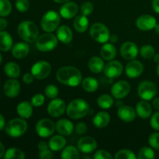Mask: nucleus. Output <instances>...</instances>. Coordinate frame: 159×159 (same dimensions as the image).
I'll return each mask as SVG.
<instances>
[{"mask_svg": "<svg viewBox=\"0 0 159 159\" xmlns=\"http://www.w3.org/2000/svg\"><path fill=\"white\" fill-rule=\"evenodd\" d=\"M73 26L79 33H84L89 27V20L86 16L79 15L75 18Z\"/></svg>", "mask_w": 159, "mask_h": 159, "instance_id": "31", "label": "nucleus"}, {"mask_svg": "<svg viewBox=\"0 0 159 159\" xmlns=\"http://www.w3.org/2000/svg\"><path fill=\"white\" fill-rule=\"evenodd\" d=\"M138 96L143 100L149 101L155 98L158 93V89L154 82L144 81L141 82L138 89Z\"/></svg>", "mask_w": 159, "mask_h": 159, "instance_id": "8", "label": "nucleus"}, {"mask_svg": "<svg viewBox=\"0 0 159 159\" xmlns=\"http://www.w3.org/2000/svg\"><path fill=\"white\" fill-rule=\"evenodd\" d=\"M89 34L92 38L99 43H105L110 40V30L107 26L101 23H96L92 25Z\"/></svg>", "mask_w": 159, "mask_h": 159, "instance_id": "7", "label": "nucleus"}, {"mask_svg": "<svg viewBox=\"0 0 159 159\" xmlns=\"http://www.w3.org/2000/svg\"><path fill=\"white\" fill-rule=\"evenodd\" d=\"M77 147L82 153L89 154L96 150L97 148V142L92 137H83L79 140Z\"/></svg>", "mask_w": 159, "mask_h": 159, "instance_id": "16", "label": "nucleus"}, {"mask_svg": "<svg viewBox=\"0 0 159 159\" xmlns=\"http://www.w3.org/2000/svg\"><path fill=\"white\" fill-rule=\"evenodd\" d=\"M80 155L79 148L73 145H68L64 148L61 154V158L64 159H78Z\"/></svg>", "mask_w": 159, "mask_h": 159, "instance_id": "33", "label": "nucleus"}, {"mask_svg": "<svg viewBox=\"0 0 159 159\" xmlns=\"http://www.w3.org/2000/svg\"><path fill=\"white\" fill-rule=\"evenodd\" d=\"M130 85L127 82L124 80L115 82L111 88L112 96L116 99H122L130 93Z\"/></svg>", "mask_w": 159, "mask_h": 159, "instance_id": "11", "label": "nucleus"}, {"mask_svg": "<svg viewBox=\"0 0 159 159\" xmlns=\"http://www.w3.org/2000/svg\"><path fill=\"white\" fill-rule=\"evenodd\" d=\"M148 142L151 147L155 150H159V133L155 132V133L152 134L149 136Z\"/></svg>", "mask_w": 159, "mask_h": 159, "instance_id": "42", "label": "nucleus"}, {"mask_svg": "<svg viewBox=\"0 0 159 159\" xmlns=\"http://www.w3.org/2000/svg\"><path fill=\"white\" fill-rule=\"evenodd\" d=\"M154 61L156 62V63H159V54H155L153 57Z\"/></svg>", "mask_w": 159, "mask_h": 159, "instance_id": "59", "label": "nucleus"}, {"mask_svg": "<svg viewBox=\"0 0 159 159\" xmlns=\"http://www.w3.org/2000/svg\"><path fill=\"white\" fill-rule=\"evenodd\" d=\"M94 7H93V3L90 2H85L84 3H82V5L81 6L80 11L82 12V15L84 16H89L93 12Z\"/></svg>", "mask_w": 159, "mask_h": 159, "instance_id": "44", "label": "nucleus"}, {"mask_svg": "<svg viewBox=\"0 0 159 159\" xmlns=\"http://www.w3.org/2000/svg\"><path fill=\"white\" fill-rule=\"evenodd\" d=\"M75 131L78 134H84L87 131V125L83 122H80L75 126Z\"/></svg>", "mask_w": 159, "mask_h": 159, "instance_id": "49", "label": "nucleus"}, {"mask_svg": "<svg viewBox=\"0 0 159 159\" xmlns=\"http://www.w3.org/2000/svg\"><path fill=\"white\" fill-rule=\"evenodd\" d=\"M20 83L15 79H11L6 81L3 86V92L9 98H15L20 94Z\"/></svg>", "mask_w": 159, "mask_h": 159, "instance_id": "18", "label": "nucleus"}, {"mask_svg": "<svg viewBox=\"0 0 159 159\" xmlns=\"http://www.w3.org/2000/svg\"><path fill=\"white\" fill-rule=\"evenodd\" d=\"M110 122V116L105 111H101L96 113L93 117V124L97 128H103L107 127Z\"/></svg>", "mask_w": 159, "mask_h": 159, "instance_id": "26", "label": "nucleus"}, {"mask_svg": "<svg viewBox=\"0 0 159 159\" xmlns=\"http://www.w3.org/2000/svg\"><path fill=\"white\" fill-rule=\"evenodd\" d=\"M144 71V66L141 61L138 60H131L127 63L125 68V73L130 79H135L141 75Z\"/></svg>", "mask_w": 159, "mask_h": 159, "instance_id": "17", "label": "nucleus"}, {"mask_svg": "<svg viewBox=\"0 0 159 159\" xmlns=\"http://www.w3.org/2000/svg\"><path fill=\"white\" fill-rule=\"evenodd\" d=\"M32 103L27 101H23L20 102L16 107V111L19 116L23 119H28L33 114Z\"/></svg>", "mask_w": 159, "mask_h": 159, "instance_id": "25", "label": "nucleus"}, {"mask_svg": "<svg viewBox=\"0 0 159 159\" xmlns=\"http://www.w3.org/2000/svg\"><path fill=\"white\" fill-rule=\"evenodd\" d=\"M49 148L53 152H59L62 150L66 145V140L64 138L63 135H54L50 139Z\"/></svg>", "mask_w": 159, "mask_h": 159, "instance_id": "28", "label": "nucleus"}, {"mask_svg": "<svg viewBox=\"0 0 159 159\" xmlns=\"http://www.w3.org/2000/svg\"><path fill=\"white\" fill-rule=\"evenodd\" d=\"M4 72L11 79H16L20 75V68L15 62H9L4 67Z\"/></svg>", "mask_w": 159, "mask_h": 159, "instance_id": "32", "label": "nucleus"}, {"mask_svg": "<svg viewBox=\"0 0 159 159\" xmlns=\"http://www.w3.org/2000/svg\"><path fill=\"white\" fill-rule=\"evenodd\" d=\"M13 41L10 34L4 30L0 31V51H6L12 49Z\"/></svg>", "mask_w": 159, "mask_h": 159, "instance_id": "29", "label": "nucleus"}, {"mask_svg": "<svg viewBox=\"0 0 159 159\" xmlns=\"http://www.w3.org/2000/svg\"><path fill=\"white\" fill-rule=\"evenodd\" d=\"M35 79L32 73H26L23 76V82L26 84H30L34 82V79Z\"/></svg>", "mask_w": 159, "mask_h": 159, "instance_id": "50", "label": "nucleus"}, {"mask_svg": "<svg viewBox=\"0 0 159 159\" xmlns=\"http://www.w3.org/2000/svg\"><path fill=\"white\" fill-rule=\"evenodd\" d=\"M151 126L155 130H159V111L154 113L151 118Z\"/></svg>", "mask_w": 159, "mask_h": 159, "instance_id": "47", "label": "nucleus"}, {"mask_svg": "<svg viewBox=\"0 0 159 159\" xmlns=\"http://www.w3.org/2000/svg\"><path fill=\"white\" fill-rule=\"evenodd\" d=\"M29 45L24 42H19L12 48V54L15 58L23 59L29 54Z\"/></svg>", "mask_w": 159, "mask_h": 159, "instance_id": "23", "label": "nucleus"}, {"mask_svg": "<svg viewBox=\"0 0 159 159\" xmlns=\"http://www.w3.org/2000/svg\"><path fill=\"white\" fill-rule=\"evenodd\" d=\"M114 104L113 97L108 94H102L97 99V105L102 109H109Z\"/></svg>", "mask_w": 159, "mask_h": 159, "instance_id": "35", "label": "nucleus"}, {"mask_svg": "<svg viewBox=\"0 0 159 159\" xmlns=\"http://www.w3.org/2000/svg\"><path fill=\"white\" fill-rule=\"evenodd\" d=\"M152 9L156 13L159 14V0H152Z\"/></svg>", "mask_w": 159, "mask_h": 159, "instance_id": "53", "label": "nucleus"}, {"mask_svg": "<svg viewBox=\"0 0 159 159\" xmlns=\"http://www.w3.org/2000/svg\"><path fill=\"white\" fill-rule=\"evenodd\" d=\"M115 159H134L136 158V155H134L132 151L128 149H122L115 154Z\"/></svg>", "mask_w": 159, "mask_h": 159, "instance_id": "40", "label": "nucleus"}, {"mask_svg": "<svg viewBox=\"0 0 159 159\" xmlns=\"http://www.w3.org/2000/svg\"><path fill=\"white\" fill-rule=\"evenodd\" d=\"M55 127L57 133L63 136H68V135L71 134L74 130V125H73L72 122L67 119L59 120L56 123Z\"/></svg>", "mask_w": 159, "mask_h": 159, "instance_id": "21", "label": "nucleus"}, {"mask_svg": "<svg viewBox=\"0 0 159 159\" xmlns=\"http://www.w3.org/2000/svg\"><path fill=\"white\" fill-rule=\"evenodd\" d=\"M4 158L5 159H23L25 158V154L23 151L17 148H11L6 151L4 155Z\"/></svg>", "mask_w": 159, "mask_h": 159, "instance_id": "36", "label": "nucleus"}, {"mask_svg": "<svg viewBox=\"0 0 159 159\" xmlns=\"http://www.w3.org/2000/svg\"><path fill=\"white\" fill-rule=\"evenodd\" d=\"M17 32L22 40L27 43L36 42L39 37V30L33 21L25 20L19 24Z\"/></svg>", "mask_w": 159, "mask_h": 159, "instance_id": "2", "label": "nucleus"}, {"mask_svg": "<svg viewBox=\"0 0 159 159\" xmlns=\"http://www.w3.org/2000/svg\"><path fill=\"white\" fill-rule=\"evenodd\" d=\"M37 147H38V149L39 151H43V150H46V149H49V144H48V143H46L45 141H40V142L38 143V145H37Z\"/></svg>", "mask_w": 159, "mask_h": 159, "instance_id": "51", "label": "nucleus"}, {"mask_svg": "<svg viewBox=\"0 0 159 159\" xmlns=\"http://www.w3.org/2000/svg\"><path fill=\"white\" fill-rule=\"evenodd\" d=\"M8 26L7 20L4 19L3 17H0V31L4 30Z\"/></svg>", "mask_w": 159, "mask_h": 159, "instance_id": "52", "label": "nucleus"}, {"mask_svg": "<svg viewBox=\"0 0 159 159\" xmlns=\"http://www.w3.org/2000/svg\"><path fill=\"white\" fill-rule=\"evenodd\" d=\"M60 21V15L57 12L50 10L43 16L40 21V26L45 32L51 33L58 28Z\"/></svg>", "mask_w": 159, "mask_h": 159, "instance_id": "5", "label": "nucleus"}, {"mask_svg": "<svg viewBox=\"0 0 159 159\" xmlns=\"http://www.w3.org/2000/svg\"><path fill=\"white\" fill-rule=\"evenodd\" d=\"M57 37L51 33L43 34L39 36L36 40V47L42 52H48L54 50L57 45Z\"/></svg>", "mask_w": 159, "mask_h": 159, "instance_id": "6", "label": "nucleus"}, {"mask_svg": "<svg viewBox=\"0 0 159 159\" xmlns=\"http://www.w3.org/2000/svg\"><path fill=\"white\" fill-rule=\"evenodd\" d=\"M83 158H91V157H89V156H84Z\"/></svg>", "mask_w": 159, "mask_h": 159, "instance_id": "64", "label": "nucleus"}, {"mask_svg": "<svg viewBox=\"0 0 159 159\" xmlns=\"http://www.w3.org/2000/svg\"><path fill=\"white\" fill-rule=\"evenodd\" d=\"M117 40H118V37H116L115 34H112V35H110V40H110L111 43H116V42L117 41Z\"/></svg>", "mask_w": 159, "mask_h": 159, "instance_id": "57", "label": "nucleus"}, {"mask_svg": "<svg viewBox=\"0 0 159 159\" xmlns=\"http://www.w3.org/2000/svg\"><path fill=\"white\" fill-rule=\"evenodd\" d=\"M56 76L59 82L70 87L78 86L82 80L80 71L72 66H65L59 68Z\"/></svg>", "mask_w": 159, "mask_h": 159, "instance_id": "1", "label": "nucleus"}, {"mask_svg": "<svg viewBox=\"0 0 159 159\" xmlns=\"http://www.w3.org/2000/svg\"><path fill=\"white\" fill-rule=\"evenodd\" d=\"M55 124L51 120L43 118L40 120L36 124L35 130L37 134L43 138H49L52 136L55 130Z\"/></svg>", "mask_w": 159, "mask_h": 159, "instance_id": "9", "label": "nucleus"}, {"mask_svg": "<svg viewBox=\"0 0 159 159\" xmlns=\"http://www.w3.org/2000/svg\"><path fill=\"white\" fill-rule=\"evenodd\" d=\"M2 54H0V65L2 64Z\"/></svg>", "mask_w": 159, "mask_h": 159, "instance_id": "63", "label": "nucleus"}, {"mask_svg": "<svg viewBox=\"0 0 159 159\" xmlns=\"http://www.w3.org/2000/svg\"><path fill=\"white\" fill-rule=\"evenodd\" d=\"M152 107L155 109L156 110L159 111V97L155 98L152 101Z\"/></svg>", "mask_w": 159, "mask_h": 159, "instance_id": "55", "label": "nucleus"}, {"mask_svg": "<svg viewBox=\"0 0 159 159\" xmlns=\"http://www.w3.org/2000/svg\"><path fill=\"white\" fill-rule=\"evenodd\" d=\"M82 88L87 93H94L99 88L97 79L93 77H87L82 82Z\"/></svg>", "mask_w": 159, "mask_h": 159, "instance_id": "34", "label": "nucleus"}, {"mask_svg": "<svg viewBox=\"0 0 159 159\" xmlns=\"http://www.w3.org/2000/svg\"><path fill=\"white\" fill-rule=\"evenodd\" d=\"M88 65L90 71L92 72L95 73V74L102 72L104 70V68H105L103 60L102 58H100V57H97V56L92 57L89 59V61Z\"/></svg>", "mask_w": 159, "mask_h": 159, "instance_id": "30", "label": "nucleus"}, {"mask_svg": "<svg viewBox=\"0 0 159 159\" xmlns=\"http://www.w3.org/2000/svg\"><path fill=\"white\" fill-rule=\"evenodd\" d=\"M155 33L159 35V23H157V24L155 25Z\"/></svg>", "mask_w": 159, "mask_h": 159, "instance_id": "61", "label": "nucleus"}, {"mask_svg": "<svg viewBox=\"0 0 159 159\" xmlns=\"http://www.w3.org/2000/svg\"><path fill=\"white\" fill-rule=\"evenodd\" d=\"M94 159H112L113 156L111 154L109 153L108 152L105 150H99L95 153L94 156H93Z\"/></svg>", "mask_w": 159, "mask_h": 159, "instance_id": "46", "label": "nucleus"}, {"mask_svg": "<svg viewBox=\"0 0 159 159\" xmlns=\"http://www.w3.org/2000/svg\"><path fill=\"white\" fill-rule=\"evenodd\" d=\"M136 110L130 106H122L118 108L117 116L122 121L130 123L134 120L136 117Z\"/></svg>", "mask_w": 159, "mask_h": 159, "instance_id": "19", "label": "nucleus"}, {"mask_svg": "<svg viewBox=\"0 0 159 159\" xmlns=\"http://www.w3.org/2000/svg\"><path fill=\"white\" fill-rule=\"evenodd\" d=\"M155 158L153 149L149 147H144L139 151L138 158L139 159H153Z\"/></svg>", "mask_w": 159, "mask_h": 159, "instance_id": "39", "label": "nucleus"}, {"mask_svg": "<svg viewBox=\"0 0 159 159\" xmlns=\"http://www.w3.org/2000/svg\"><path fill=\"white\" fill-rule=\"evenodd\" d=\"M140 54L144 59L153 58L154 55L155 54V50L152 45H144L140 49Z\"/></svg>", "mask_w": 159, "mask_h": 159, "instance_id": "37", "label": "nucleus"}, {"mask_svg": "<svg viewBox=\"0 0 159 159\" xmlns=\"http://www.w3.org/2000/svg\"><path fill=\"white\" fill-rule=\"evenodd\" d=\"M89 105L86 101L82 99H76L71 101L66 108L67 115L70 118L79 120L88 114Z\"/></svg>", "mask_w": 159, "mask_h": 159, "instance_id": "3", "label": "nucleus"}, {"mask_svg": "<svg viewBox=\"0 0 159 159\" xmlns=\"http://www.w3.org/2000/svg\"><path fill=\"white\" fill-rule=\"evenodd\" d=\"M51 65L49 62L40 61L34 64L31 68V73L38 80L44 79L51 74Z\"/></svg>", "mask_w": 159, "mask_h": 159, "instance_id": "10", "label": "nucleus"}, {"mask_svg": "<svg viewBox=\"0 0 159 159\" xmlns=\"http://www.w3.org/2000/svg\"><path fill=\"white\" fill-rule=\"evenodd\" d=\"M66 104L65 101L61 99H53L52 101L49 102L48 106V113L52 117H59L66 110Z\"/></svg>", "mask_w": 159, "mask_h": 159, "instance_id": "12", "label": "nucleus"}, {"mask_svg": "<svg viewBox=\"0 0 159 159\" xmlns=\"http://www.w3.org/2000/svg\"><path fill=\"white\" fill-rule=\"evenodd\" d=\"M54 2H55L57 3H65V2H69L70 0H53Z\"/></svg>", "mask_w": 159, "mask_h": 159, "instance_id": "60", "label": "nucleus"}, {"mask_svg": "<svg viewBox=\"0 0 159 159\" xmlns=\"http://www.w3.org/2000/svg\"><path fill=\"white\" fill-rule=\"evenodd\" d=\"M6 120H5L4 116L0 113V131L5 129L6 127Z\"/></svg>", "mask_w": 159, "mask_h": 159, "instance_id": "54", "label": "nucleus"}, {"mask_svg": "<svg viewBox=\"0 0 159 159\" xmlns=\"http://www.w3.org/2000/svg\"><path fill=\"white\" fill-rule=\"evenodd\" d=\"M156 24V19L153 16L148 14L140 16L136 21V26H138V29L143 31H148L155 29Z\"/></svg>", "mask_w": 159, "mask_h": 159, "instance_id": "14", "label": "nucleus"}, {"mask_svg": "<svg viewBox=\"0 0 159 159\" xmlns=\"http://www.w3.org/2000/svg\"><path fill=\"white\" fill-rule=\"evenodd\" d=\"M12 11V4L9 0H0V16H7Z\"/></svg>", "mask_w": 159, "mask_h": 159, "instance_id": "38", "label": "nucleus"}, {"mask_svg": "<svg viewBox=\"0 0 159 159\" xmlns=\"http://www.w3.org/2000/svg\"><path fill=\"white\" fill-rule=\"evenodd\" d=\"M39 157L41 159H51L54 158V154L51 152V150L46 149V150L40 151Z\"/></svg>", "mask_w": 159, "mask_h": 159, "instance_id": "48", "label": "nucleus"}, {"mask_svg": "<svg viewBox=\"0 0 159 159\" xmlns=\"http://www.w3.org/2000/svg\"><path fill=\"white\" fill-rule=\"evenodd\" d=\"M137 115L141 119H148L152 116V108L150 103L147 102L146 100H141L137 103L136 108Z\"/></svg>", "mask_w": 159, "mask_h": 159, "instance_id": "22", "label": "nucleus"}, {"mask_svg": "<svg viewBox=\"0 0 159 159\" xmlns=\"http://www.w3.org/2000/svg\"><path fill=\"white\" fill-rule=\"evenodd\" d=\"M123 70L124 67L119 61H110V62L105 65L103 71L107 78L115 79L121 75Z\"/></svg>", "mask_w": 159, "mask_h": 159, "instance_id": "13", "label": "nucleus"}, {"mask_svg": "<svg viewBox=\"0 0 159 159\" xmlns=\"http://www.w3.org/2000/svg\"><path fill=\"white\" fill-rule=\"evenodd\" d=\"M122 106H124L123 102H121L120 99H117V101H116V107H117V108H120V107H121Z\"/></svg>", "mask_w": 159, "mask_h": 159, "instance_id": "58", "label": "nucleus"}, {"mask_svg": "<svg viewBox=\"0 0 159 159\" xmlns=\"http://www.w3.org/2000/svg\"><path fill=\"white\" fill-rule=\"evenodd\" d=\"M157 73H158V75L159 76V63L158 64V66H157Z\"/></svg>", "mask_w": 159, "mask_h": 159, "instance_id": "62", "label": "nucleus"}, {"mask_svg": "<svg viewBox=\"0 0 159 159\" xmlns=\"http://www.w3.org/2000/svg\"><path fill=\"white\" fill-rule=\"evenodd\" d=\"M79 11V6L75 2H68L61 6L60 9V15L66 20H70L75 16Z\"/></svg>", "mask_w": 159, "mask_h": 159, "instance_id": "20", "label": "nucleus"}, {"mask_svg": "<svg viewBox=\"0 0 159 159\" xmlns=\"http://www.w3.org/2000/svg\"><path fill=\"white\" fill-rule=\"evenodd\" d=\"M44 93H45V96H46L48 99H53L57 97L59 91L57 86L51 84V85H48V86L45 88Z\"/></svg>", "mask_w": 159, "mask_h": 159, "instance_id": "41", "label": "nucleus"}, {"mask_svg": "<svg viewBox=\"0 0 159 159\" xmlns=\"http://www.w3.org/2000/svg\"><path fill=\"white\" fill-rule=\"evenodd\" d=\"M27 127V123L23 118H14L7 123L5 130L9 137L16 138L23 136L26 133Z\"/></svg>", "mask_w": 159, "mask_h": 159, "instance_id": "4", "label": "nucleus"}, {"mask_svg": "<svg viewBox=\"0 0 159 159\" xmlns=\"http://www.w3.org/2000/svg\"><path fill=\"white\" fill-rule=\"evenodd\" d=\"M45 98L42 94H36L31 99V103L34 107H41L44 103Z\"/></svg>", "mask_w": 159, "mask_h": 159, "instance_id": "45", "label": "nucleus"}, {"mask_svg": "<svg viewBox=\"0 0 159 159\" xmlns=\"http://www.w3.org/2000/svg\"><path fill=\"white\" fill-rule=\"evenodd\" d=\"M100 54L106 61H112L116 56V49L112 43H105L101 48Z\"/></svg>", "mask_w": 159, "mask_h": 159, "instance_id": "27", "label": "nucleus"}, {"mask_svg": "<svg viewBox=\"0 0 159 159\" xmlns=\"http://www.w3.org/2000/svg\"><path fill=\"white\" fill-rule=\"evenodd\" d=\"M58 40L63 43H69L73 39V34L71 30L68 26H60L57 29L56 34Z\"/></svg>", "mask_w": 159, "mask_h": 159, "instance_id": "24", "label": "nucleus"}, {"mask_svg": "<svg viewBox=\"0 0 159 159\" xmlns=\"http://www.w3.org/2000/svg\"><path fill=\"white\" fill-rule=\"evenodd\" d=\"M138 48L134 43L130 41L125 42L120 47V54L125 60L131 61L137 57L138 54Z\"/></svg>", "mask_w": 159, "mask_h": 159, "instance_id": "15", "label": "nucleus"}, {"mask_svg": "<svg viewBox=\"0 0 159 159\" xmlns=\"http://www.w3.org/2000/svg\"><path fill=\"white\" fill-rule=\"evenodd\" d=\"M5 153H6V151H5V147L3 145L2 143L0 141V158L4 156Z\"/></svg>", "mask_w": 159, "mask_h": 159, "instance_id": "56", "label": "nucleus"}, {"mask_svg": "<svg viewBox=\"0 0 159 159\" xmlns=\"http://www.w3.org/2000/svg\"><path fill=\"white\" fill-rule=\"evenodd\" d=\"M16 8L20 12H25L29 9L30 2L28 0H16Z\"/></svg>", "mask_w": 159, "mask_h": 159, "instance_id": "43", "label": "nucleus"}]
</instances>
